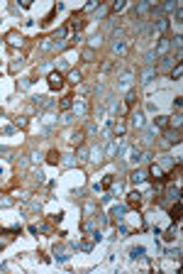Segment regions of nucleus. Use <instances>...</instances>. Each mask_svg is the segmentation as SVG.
Returning <instances> with one entry per match:
<instances>
[{
    "instance_id": "1",
    "label": "nucleus",
    "mask_w": 183,
    "mask_h": 274,
    "mask_svg": "<svg viewBox=\"0 0 183 274\" xmlns=\"http://www.w3.org/2000/svg\"><path fill=\"white\" fill-rule=\"evenodd\" d=\"M61 83H64V79H61V74H49V88L51 91H56V88H61Z\"/></svg>"
},
{
    "instance_id": "2",
    "label": "nucleus",
    "mask_w": 183,
    "mask_h": 274,
    "mask_svg": "<svg viewBox=\"0 0 183 274\" xmlns=\"http://www.w3.org/2000/svg\"><path fill=\"white\" fill-rule=\"evenodd\" d=\"M171 220H173V223H178V220H181V201H176L173 208H171Z\"/></svg>"
},
{
    "instance_id": "3",
    "label": "nucleus",
    "mask_w": 183,
    "mask_h": 274,
    "mask_svg": "<svg viewBox=\"0 0 183 274\" xmlns=\"http://www.w3.org/2000/svg\"><path fill=\"white\" fill-rule=\"evenodd\" d=\"M149 174L154 176V179H159V181H164L166 176H164V169L161 167H156V164H152V169H149Z\"/></svg>"
},
{
    "instance_id": "4",
    "label": "nucleus",
    "mask_w": 183,
    "mask_h": 274,
    "mask_svg": "<svg viewBox=\"0 0 183 274\" xmlns=\"http://www.w3.org/2000/svg\"><path fill=\"white\" fill-rule=\"evenodd\" d=\"M139 201H142V198H139V193L134 191V193H130V198H127V203H130V208H137V206H139Z\"/></svg>"
},
{
    "instance_id": "5",
    "label": "nucleus",
    "mask_w": 183,
    "mask_h": 274,
    "mask_svg": "<svg viewBox=\"0 0 183 274\" xmlns=\"http://www.w3.org/2000/svg\"><path fill=\"white\" fill-rule=\"evenodd\" d=\"M181 74H183V66H181V61H178V64L173 66V71H171V76H173V79H178Z\"/></svg>"
},
{
    "instance_id": "6",
    "label": "nucleus",
    "mask_w": 183,
    "mask_h": 274,
    "mask_svg": "<svg viewBox=\"0 0 183 274\" xmlns=\"http://www.w3.org/2000/svg\"><path fill=\"white\" fill-rule=\"evenodd\" d=\"M71 98H73V96H68V98H64V100H61V110H68V108L73 105V100H71Z\"/></svg>"
},
{
    "instance_id": "7",
    "label": "nucleus",
    "mask_w": 183,
    "mask_h": 274,
    "mask_svg": "<svg viewBox=\"0 0 183 274\" xmlns=\"http://www.w3.org/2000/svg\"><path fill=\"white\" fill-rule=\"evenodd\" d=\"M68 81H73V83H78V81H81V74H78V71H71V76H68Z\"/></svg>"
},
{
    "instance_id": "8",
    "label": "nucleus",
    "mask_w": 183,
    "mask_h": 274,
    "mask_svg": "<svg viewBox=\"0 0 183 274\" xmlns=\"http://www.w3.org/2000/svg\"><path fill=\"white\" fill-rule=\"evenodd\" d=\"M132 103H134V93L127 96V100H124V110H127V108H132Z\"/></svg>"
},
{
    "instance_id": "9",
    "label": "nucleus",
    "mask_w": 183,
    "mask_h": 274,
    "mask_svg": "<svg viewBox=\"0 0 183 274\" xmlns=\"http://www.w3.org/2000/svg\"><path fill=\"white\" fill-rule=\"evenodd\" d=\"M49 164H59V154L56 152H49Z\"/></svg>"
},
{
    "instance_id": "10",
    "label": "nucleus",
    "mask_w": 183,
    "mask_h": 274,
    "mask_svg": "<svg viewBox=\"0 0 183 274\" xmlns=\"http://www.w3.org/2000/svg\"><path fill=\"white\" fill-rule=\"evenodd\" d=\"M142 254H144V247H134V250H132V257H134V260L142 257Z\"/></svg>"
},
{
    "instance_id": "11",
    "label": "nucleus",
    "mask_w": 183,
    "mask_h": 274,
    "mask_svg": "<svg viewBox=\"0 0 183 274\" xmlns=\"http://www.w3.org/2000/svg\"><path fill=\"white\" fill-rule=\"evenodd\" d=\"M71 142H78V144H81V142H83V132H81V130H78V132H76V135H73V137H71Z\"/></svg>"
},
{
    "instance_id": "12",
    "label": "nucleus",
    "mask_w": 183,
    "mask_h": 274,
    "mask_svg": "<svg viewBox=\"0 0 183 274\" xmlns=\"http://www.w3.org/2000/svg\"><path fill=\"white\" fill-rule=\"evenodd\" d=\"M156 125H159V127H169V120H166V118H156Z\"/></svg>"
},
{
    "instance_id": "13",
    "label": "nucleus",
    "mask_w": 183,
    "mask_h": 274,
    "mask_svg": "<svg viewBox=\"0 0 183 274\" xmlns=\"http://www.w3.org/2000/svg\"><path fill=\"white\" fill-rule=\"evenodd\" d=\"M124 8V3H122V0H117V3H112V12H117V10H122Z\"/></svg>"
},
{
    "instance_id": "14",
    "label": "nucleus",
    "mask_w": 183,
    "mask_h": 274,
    "mask_svg": "<svg viewBox=\"0 0 183 274\" xmlns=\"http://www.w3.org/2000/svg\"><path fill=\"white\" fill-rule=\"evenodd\" d=\"M142 179H144L142 171H134V174H132V181H134V184H137V181H142Z\"/></svg>"
},
{
    "instance_id": "15",
    "label": "nucleus",
    "mask_w": 183,
    "mask_h": 274,
    "mask_svg": "<svg viewBox=\"0 0 183 274\" xmlns=\"http://www.w3.org/2000/svg\"><path fill=\"white\" fill-rule=\"evenodd\" d=\"M107 186H112V176H105L103 179V189H107Z\"/></svg>"
},
{
    "instance_id": "16",
    "label": "nucleus",
    "mask_w": 183,
    "mask_h": 274,
    "mask_svg": "<svg viewBox=\"0 0 183 274\" xmlns=\"http://www.w3.org/2000/svg\"><path fill=\"white\" fill-rule=\"evenodd\" d=\"M166 27H169V20H161L159 22V32H166Z\"/></svg>"
},
{
    "instance_id": "17",
    "label": "nucleus",
    "mask_w": 183,
    "mask_h": 274,
    "mask_svg": "<svg viewBox=\"0 0 183 274\" xmlns=\"http://www.w3.org/2000/svg\"><path fill=\"white\" fill-rule=\"evenodd\" d=\"M132 125H137V127H139V125H142V115H134V118H132Z\"/></svg>"
}]
</instances>
